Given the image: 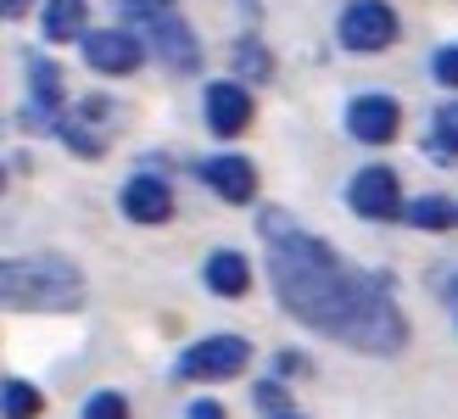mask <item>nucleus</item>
Masks as SVG:
<instances>
[{
    "label": "nucleus",
    "instance_id": "nucleus-15",
    "mask_svg": "<svg viewBox=\"0 0 458 419\" xmlns=\"http://www.w3.org/2000/svg\"><path fill=\"white\" fill-rule=\"evenodd\" d=\"M403 218L414 224V229H453L458 224V207L447 196H414V201L403 207Z\"/></svg>",
    "mask_w": 458,
    "mask_h": 419
},
{
    "label": "nucleus",
    "instance_id": "nucleus-3",
    "mask_svg": "<svg viewBox=\"0 0 458 419\" xmlns=\"http://www.w3.org/2000/svg\"><path fill=\"white\" fill-rule=\"evenodd\" d=\"M246 358H251V346L241 336H208V341L179 353V375L185 381H229L246 369Z\"/></svg>",
    "mask_w": 458,
    "mask_h": 419
},
{
    "label": "nucleus",
    "instance_id": "nucleus-2",
    "mask_svg": "<svg viewBox=\"0 0 458 419\" xmlns=\"http://www.w3.org/2000/svg\"><path fill=\"white\" fill-rule=\"evenodd\" d=\"M0 291H6L12 308H79L84 279L62 258H17L0 274Z\"/></svg>",
    "mask_w": 458,
    "mask_h": 419
},
{
    "label": "nucleus",
    "instance_id": "nucleus-20",
    "mask_svg": "<svg viewBox=\"0 0 458 419\" xmlns=\"http://www.w3.org/2000/svg\"><path fill=\"white\" fill-rule=\"evenodd\" d=\"M84 419H129V403L118 398V391H89Z\"/></svg>",
    "mask_w": 458,
    "mask_h": 419
},
{
    "label": "nucleus",
    "instance_id": "nucleus-9",
    "mask_svg": "<svg viewBox=\"0 0 458 419\" xmlns=\"http://www.w3.org/2000/svg\"><path fill=\"white\" fill-rule=\"evenodd\" d=\"M123 213L134 224H163L174 213V191H168V179H157V174H134L123 184Z\"/></svg>",
    "mask_w": 458,
    "mask_h": 419
},
{
    "label": "nucleus",
    "instance_id": "nucleus-22",
    "mask_svg": "<svg viewBox=\"0 0 458 419\" xmlns=\"http://www.w3.org/2000/svg\"><path fill=\"white\" fill-rule=\"evenodd\" d=\"M118 12L140 17V22H157V17H168V0H118Z\"/></svg>",
    "mask_w": 458,
    "mask_h": 419
},
{
    "label": "nucleus",
    "instance_id": "nucleus-7",
    "mask_svg": "<svg viewBox=\"0 0 458 419\" xmlns=\"http://www.w3.org/2000/svg\"><path fill=\"white\" fill-rule=\"evenodd\" d=\"M84 62L96 67V73H134V67L146 62V45L140 34H123V29H101V34H84Z\"/></svg>",
    "mask_w": 458,
    "mask_h": 419
},
{
    "label": "nucleus",
    "instance_id": "nucleus-16",
    "mask_svg": "<svg viewBox=\"0 0 458 419\" xmlns=\"http://www.w3.org/2000/svg\"><path fill=\"white\" fill-rule=\"evenodd\" d=\"M29 79H34V107L51 112L62 101V67H51L45 56H29Z\"/></svg>",
    "mask_w": 458,
    "mask_h": 419
},
{
    "label": "nucleus",
    "instance_id": "nucleus-23",
    "mask_svg": "<svg viewBox=\"0 0 458 419\" xmlns=\"http://www.w3.org/2000/svg\"><path fill=\"white\" fill-rule=\"evenodd\" d=\"M258 403H263L268 414H285L291 398H285V386H280V381H263V386H258Z\"/></svg>",
    "mask_w": 458,
    "mask_h": 419
},
{
    "label": "nucleus",
    "instance_id": "nucleus-25",
    "mask_svg": "<svg viewBox=\"0 0 458 419\" xmlns=\"http://www.w3.org/2000/svg\"><path fill=\"white\" fill-rule=\"evenodd\" d=\"M0 12H6V17H22V12H29V0H0Z\"/></svg>",
    "mask_w": 458,
    "mask_h": 419
},
{
    "label": "nucleus",
    "instance_id": "nucleus-10",
    "mask_svg": "<svg viewBox=\"0 0 458 419\" xmlns=\"http://www.w3.org/2000/svg\"><path fill=\"white\" fill-rule=\"evenodd\" d=\"M246 124H251V96H246V90L229 84V79L208 84V129L229 140V134H241Z\"/></svg>",
    "mask_w": 458,
    "mask_h": 419
},
{
    "label": "nucleus",
    "instance_id": "nucleus-24",
    "mask_svg": "<svg viewBox=\"0 0 458 419\" xmlns=\"http://www.w3.org/2000/svg\"><path fill=\"white\" fill-rule=\"evenodd\" d=\"M191 419H224L218 403H191Z\"/></svg>",
    "mask_w": 458,
    "mask_h": 419
},
{
    "label": "nucleus",
    "instance_id": "nucleus-8",
    "mask_svg": "<svg viewBox=\"0 0 458 419\" xmlns=\"http://www.w3.org/2000/svg\"><path fill=\"white\" fill-rule=\"evenodd\" d=\"M397 124H403V107L392 96H358L347 107V129H352V140H363V146L397 140Z\"/></svg>",
    "mask_w": 458,
    "mask_h": 419
},
{
    "label": "nucleus",
    "instance_id": "nucleus-4",
    "mask_svg": "<svg viewBox=\"0 0 458 419\" xmlns=\"http://www.w3.org/2000/svg\"><path fill=\"white\" fill-rule=\"evenodd\" d=\"M335 34H341L347 51H386V45L397 39V12L386 6V0H352L335 22Z\"/></svg>",
    "mask_w": 458,
    "mask_h": 419
},
{
    "label": "nucleus",
    "instance_id": "nucleus-21",
    "mask_svg": "<svg viewBox=\"0 0 458 419\" xmlns=\"http://www.w3.org/2000/svg\"><path fill=\"white\" fill-rule=\"evenodd\" d=\"M430 73H437V84L458 90V45H442V51L430 56Z\"/></svg>",
    "mask_w": 458,
    "mask_h": 419
},
{
    "label": "nucleus",
    "instance_id": "nucleus-26",
    "mask_svg": "<svg viewBox=\"0 0 458 419\" xmlns=\"http://www.w3.org/2000/svg\"><path fill=\"white\" fill-rule=\"evenodd\" d=\"M453 296H458V279H453Z\"/></svg>",
    "mask_w": 458,
    "mask_h": 419
},
{
    "label": "nucleus",
    "instance_id": "nucleus-5",
    "mask_svg": "<svg viewBox=\"0 0 458 419\" xmlns=\"http://www.w3.org/2000/svg\"><path fill=\"white\" fill-rule=\"evenodd\" d=\"M347 201L358 218H403V191H397V174L392 168H358L347 184Z\"/></svg>",
    "mask_w": 458,
    "mask_h": 419
},
{
    "label": "nucleus",
    "instance_id": "nucleus-27",
    "mask_svg": "<svg viewBox=\"0 0 458 419\" xmlns=\"http://www.w3.org/2000/svg\"><path fill=\"white\" fill-rule=\"evenodd\" d=\"M280 419H291V414H280Z\"/></svg>",
    "mask_w": 458,
    "mask_h": 419
},
{
    "label": "nucleus",
    "instance_id": "nucleus-19",
    "mask_svg": "<svg viewBox=\"0 0 458 419\" xmlns=\"http://www.w3.org/2000/svg\"><path fill=\"white\" fill-rule=\"evenodd\" d=\"M0 408H6V419H34L39 414V391L29 381H6L0 386Z\"/></svg>",
    "mask_w": 458,
    "mask_h": 419
},
{
    "label": "nucleus",
    "instance_id": "nucleus-11",
    "mask_svg": "<svg viewBox=\"0 0 458 419\" xmlns=\"http://www.w3.org/2000/svg\"><path fill=\"white\" fill-rule=\"evenodd\" d=\"M196 174L208 179L224 201H251V191H258V174H251V162H246V157H208Z\"/></svg>",
    "mask_w": 458,
    "mask_h": 419
},
{
    "label": "nucleus",
    "instance_id": "nucleus-17",
    "mask_svg": "<svg viewBox=\"0 0 458 419\" xmlns=\"http://www.w3.org/2000/svg\"><path fill=\"white\" fill-rule=\"evenodd\" d=\"M430 151L447 157V162L458 157V101H447L437 118H430Z\"/></svg>",
    "mask_w": 458,
    "mask_h": 419
},
{
    "label": "nucleus",
    "instance_id": "nucleus-6",
    "mask_svg": "<svg viewBox=\"0 0 458 419\" xmlns=\"http://www.w3.org/2000/svg\"><path fill=\"white\" fill-rule=\"evenodd\" d=\"M146 45H151V56L163 62L168 73H196V67H201V45L191 34V22H179L174 12L146 22Z\"/></svg>",
    "mask_w": 458,
    "mask_h": 419
},
{
    "label": "nucleus",
    "instance_id": "nucleus-12",
    "mask_svg": "<svg viewBox=\"0 0 458 419\" xmlns=\"http://www.w3.org/2000/svg\"><path fill=\"white\" fill-rule=\"evenodd\" d=\"M101 118H106V107H101V101H84L73 118H56V129H62V140H67L79 157H101V151H106V134L96 129Z\"/></svg>",
    "mask_w": 458,
    "mask_h": 419
},
{
    "label": "nucleus",
    "instance_id": "nucleus-14",
    "mask_svg": "<svg viewBox=\"0 0 458 419\" xmlns=\"http://www.w3.org/2000/svg\"><path fill=\"white\" fill-rule=\"evenodd\" d=\"M246 286H251V269H246L241 252H213L208 258V291L213 296H246Z\"/></svg>",
    "mask_w": 458,
    "mask_h": 419
},
{
    "label": "nucleus",
    "instance_id": "nucleus-1",
    "mask_svg": "<svg viewBox=\"0 0 458 419\" xmlns=\"http://www.w3.org/2000/svg\"><path fill=\"white\" fill-rule=\"evenodd\" d=\"M263 235L274 241L268 252L274 296L285 302L291 319L347 346H363V353H397L403 346V313L380 274L347 269L325 241L302 235L285 218H263Z\"/></svg>",
    "mask_w": 458,
    "mask_h": 419
},
{
    "label": "nucleus",
    "instance_id": "nucleus-18",
    "mask_svg": "<svg viewBox=\"0 0 458 419\" xmlns=\"http://www.w3.org/2000/svg\"><path fill=\"white\" fill-rule=\"evenodd\" d=\"M274 73V62H268V51H263V39H235V79H268Z\"/></svg>",
    "mask_w": 458,
    "mask_h": 419
},
{
    "label": "nucleus",
    "instance_id": "nucleus-13",
    "mask_svg": "<svg viewBox=\"0 0 458 419\" xmlns=\"http://www.w3.org/2000/svg\"><path fill=\"white\" fill-rule=\"evenodd\" d=\"M45 34H51L56 45L84 39L89 34V6L84 0H45Z\"/></svg>",
    "mask_w": 458,
    "mask_h": 419
}]
</instances>
